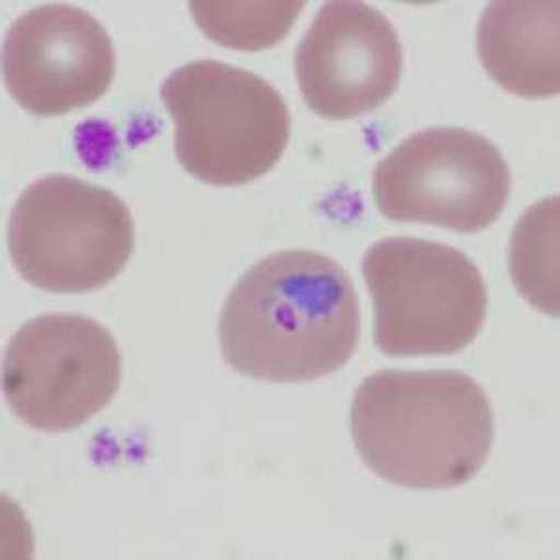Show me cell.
<instances>
[{
    "label": "cell",
    "instance_id": "6da1fadb",
    "mask_svg": "<svg viewBox=\"0 0 560 560\" xmlns=\"http://www.w3.org/2000/svg\"><path fill=\"white\" fill-rule=\"evenodd\" d=\"M361 308L346 269L313 250H282L240 277L219 318L221 353L242 376L313 382L350 361Z\"/></svg>",
    "mask_w": 560,
    "mask_h": 560
},
{
    "label": "cell",
    "instance_id": "7a4b0ae2",
    "mask_svg": "<svg viewBox=\"0 0 560 560\" xmlns=\"http://www.w3.org/2000/svg\"><path fill=\"white\" fill-rule=\"evenodd\" d=\"M351 435L370 471L409 490L469 482L490 456V398L456 370H382L351 404Z\"/></svg>",
    "mask_w": 560,
    "mask_h": 560
},
{
    "label": "cell",
    "instance_id": "3957f363",
    "mask_svg": "<svg viewBox=\"0 0 560 560\" xmlns=\"http://www.w3.org/2000/svg\"><path fill=\"white\" fill-rule=\"evenodd\" d=\"M179 165L210 185H243L279 163L290 110L261 77L217 60L182 66L161 84Z\"/></svg>",
    "mask_w": 560,
    "mask_h": 560
},
{
    "label": "cell",
    "instance_id": "277c9868",
    "mask_svg": "<svg viewBox=\"0 0 560 560\" xmlns=\"http://www.w3.org/2000/svg\"><path fill=\"white\" fill-rule=\"evenodd\" d=\"M363 277L374 300V342L385 355H454L485 325V279L445 243L382 240L364 253Z\"/></svg>",
    "mask_w": 560,
    "mask_h": 560
},
{
    "label": "cell",
    "instance_id": "5b68a950",
    "mask_svg": "<svg viewBox=\"0 0 560 560\" xmlns=\"http://www.w3.org/2000/svg\"><path fill=\"white\" fill-rule=\"evenodd\" d=\"M133 247V217L124 200L68 174H49L28 185L8 224L13 266L45 292L107 287L126 268Z\"/></svg>",
    "mask_w": 560,
    "mask_h": 560
},
{
    "label": "cell",
    "instance_id": "8992f818",
    "mask_svg": "<svg viewBox=\"0 0 560 560\" xmlns=\"http://www.w3.org/2000/svg\"><path fill=\"white\" fill-rule=\"evenodd\" d=\"M510 189L512 176L499 148L458 128L411 135L377 163L372 178V197L382 215L459 234L495 223Z\"/></svg>",
    "mask_w": 560,
    "mask_h": 560
},
{
    "label": "cell",
    "instance_id": "52a82bcc",
    "mask_svg": "<svg viewBox=\"0 0 560 560\" xmlns=\"http://www.w3.org/2000/svg\"><path fill=\"white\" fill-rule=\"evenodd\" d=\"M121 355L107 327L81 314H45L21 325L2 359V393L26 427L71 432L115 398Z\"/></svg>",
    "mask_w": 560,
    "mask_h": 560
},
{
    "label": "cell",
    "instance_id": "ba28073f",
    "mask_svg": "<svg viewBox=\"0 0 560 560\" xmlns=\"http://www.w3.org/2000/svg\"><path fill=\"white\" fill-rule=\"evenodd\" d=\"M116 73L110 36L70 4H42L20 15L2 44V77L21 107L60 116L102 100Z\"/></svg>",
    "mask_w": 560,
    "mask_h": 560
},
{
    "label": "cell",
    "instance_id": "9c48e42d",
    "mask_svg": "<svg viewBox=\"0 0 560 560\" xmlns=\"http://www.w3.org/2000/svg\"><path fill=\"white\" fill-rule=\"evenodd\" d=\"M401 44L393 23L364 2H327L295 51L301 96L327 120L380 107L400 84Z\"/></svg>",
    "mask_w": 560,
    "mask_h": 560
},
{
    "label": "cell",
    "instance_id": "30bf717a",
    "mask_svg": "<svg viewBox=\"0 0 560 560\" xmlns=\"http://www.w3.org/2000/svg\"><path fill=\"white\" fill-rule=\"evenodd\" d=\"M559 2L499 0L478 23L480 62L497 84L527 100L560 90Z\"/></svg>",
    "mask_w": 560,
    "mask_h": 560
},
{
    "label": "cell",
    "instance_id": "8fae6325",
    "mask_svg": "<svg viewBox=\"0 0 560 560\" xmlns=\"http://www.w3.org/2000/svg\"><path fill=\"white\" fill-rule=\"evenodd\" d=\"M510 264L523 298L541 313L559 316V198H546L522 217Z\"/></svg>",
    "mask_w": 560,
    "mask_h": 560
},
{
    "label": "cell",
    "instance_id": "7c38bea8",
    "mask_svg": "<svg viewBox=\"0 0 560 560\" xmlns=\"http://www.w3.org/2000/svg\"><path fill=\"white\" fill-rule=\"evenodd\" d=\"M305 2H191L192 20L213 39L240 51H261L284 39Z\"/></svg>",
    "mask_w": 560,
    "mask_h": 560
}]
</instances>
